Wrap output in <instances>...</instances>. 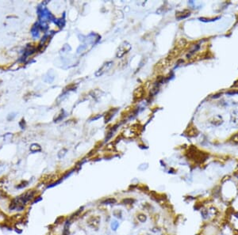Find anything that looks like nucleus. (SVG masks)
<instances>
[{
    "instance_id": "obj_7",
    "label": "nucleus",
    "mask_w": 238,
    "mask_h": 235,
    "mask_svg": "<svg viewBox=\"0 0 238 235\" xmlns=\"http://www.w3.org/2000/svg\"><path fill=\"white\" fill-rule=\"evenodd\" d=\"M229 94H234V93H238V92H236V91H233V92H229L228 93Z\"/></svg>"
},
{
    "instance_id": "obj_4",
    "label": "nucleus",
    "mask_w": 238,
    "mask_h": 235,
    "mask_svg": "<svg viewBox=\"0 0 238 235\" xmlns=\"http://www.w3.org/2000/svg\"><path fill=\"white\" fill-rule=\"evenodd\" d=\"M123 203H125L126 204H131L134 202V200L133 199H130V198H127V199H125V200H123L122 201Z\"/></svg>"
},
{
    "instance_id": "obj_2",
    "label": "nucleus",
    "mask_w": 238,
    "mask_h": 235,
    "mask_svg": "<svg viewBox=\"0 0 238 235\" xmlns=\"http://www.w3.org/2000/svg\"><path fill=\"white\" fill-rule=\"evenodd\" d=\"M116 203V200L113 199V198H109V199H106L102 202V203H103V204H111V203Z\"/></svg>"
},
{
    "instance_id": "obj_1",
    "label": "nucleus",
    "mask_w": 238,
    "mask_h": 235,
    "mask_svg": "<svg viewBox=\"0 0 238 235\" xmlns=\"http://www.w3.org/2000/svg\"><path fill=\"white\" fill-rule=\"evenodd\" d=\"M100 221H101V219H100L98 215L92 216L88 220V224L90 227L93 228V229H96V228H98L99 226Z\"/></svg>"
},
{
    "instance_id": "obj_6",
    "label": "nucleus",
    "mask_w": 238,
    "mask_h": 235,
    "mask_svg": "<svg viewBox=\"0 0 238 235\" xmlns=\"http://www.w3.org/2000/svg\"><path fill=\"white\" fill-rule=\"evenodd\" d=\"M69 234V230H68V224H66V226H64V230H63V235H68Z\"/></svg>"
},
{
    "instance_id": "obj_5",
    "label": "nucleus",
    "mask_w": 238,
    "mask_h": 235,
    "mask_svg": "<svg viewBox=\"0 0 238 235\" xmlns=\"http://www.w3.org/2000/svg\"><path fill=\"white\" fill-rule=\"evenodd\" d=\"M231 140H232L234 143H238V133L233 135L232 138H231Z\"/></svg>"
},
{
    "instance_id": "obj_3",
    "label": "nucleus",
    "mask_w": 238,
    "mask_h": 235,
    "mask_svg": "<svg viewBox=\"0 0 238 235\" xmlns=\"http://www.w3.org/2000/svg\"><path fill=\"white\" fill-rule=\"evenodd\" d=\"M137 219H138V220L140 222V223H145V222L146 221V219H147V218H146V216L145 215V214H139L138 215H137Z\"/></svg>"
},
{
    "instance_id": "obj_8",
    "label": "nucleus",
    "mask_w": 238,
    "mask_h": 235,
    "mask_svg": "<svg viewBox=\"0 0 238 235\" xmlns=\"http://www.w3.org/2000/svg\"><path fill=\"white\" fill-rule=\"evenodd\" d=\"M237 18H238V16H237Z\"/></svg>"
}]
</instances>
